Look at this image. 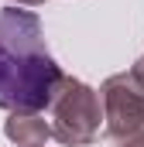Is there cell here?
I'll return each instance as SVG.
<instances>
[{"mask_svg":"<svg viewBox=\"0 0 144 147\" xmlns=\"http://www.w3.org/2000/svg\"><path fill=\"white\" fill-rule=\"evenodd\" d=\"M69 75L52 58L45 28L35 10H0V110H52Z\"/></svg>","mask_w":144,"mask_h":147,"instance_id":"1","label":"cell"},{"mask_svg":"<svg viewBox=\"0 0 144 147\" xmlns=\"http://www.w3.org/2000/svg\"><path fill=\"white\" fill-rule=\"evenodd\" d=\"M107 127L103 116V96L86 86L82 79H65L55 106H52V130L55 140L65 147H86L100 137V130Z\"/></svg>","mask_w":144,"mask_h":147,"instance_id":"2","label":"cell"},{"mask_svg":"<svg viewBox=\"0 0 144 147\" xmlns=\"http://www.w3.org/2000/svg\"><path fill=\"white\" fill-rule=\"evenodd\" d=\"M103 116H107V137L127 140L144 134V89L130 72H117L100 86Z\"/></svg>","mask_w":144,"mask_h":147,"instance_id":"3","label":"cell"},{"mask_svg":"<svg viewBox=\"0 0 144 147\" xmlns=\"http://www.w3.org/2000/svg\"><path fill=\"white\" fill-rule=\"evenodd\" d=\"M3 134H7L10 144H17V147H45L48 137H55L52 123L41 113H10L3 120Z\"/></svg>","mask_w":144,"mask_h":147,"instance_id":"4","label":"cell"},{"mask_svg":"<svg viewBox=\"0 0 144 147\" xmlns=\"http://www.w3.org/2000/svg\"><path fill=\"white\" fill-rule=\"evenodd\" d=\"M130 75L137 79V86H141V89H144V55H141V58H137V62H134V69H130Z\"/></svg>","mask_w":144,"mask_h":147,"instance_id":"5","label":"cell"},{"mask_svg":"<svg viewBox=\"0 0 144 147\" xmlns=\"http://www.w3.org/2000/svg\"><path fill=\"white\" fill-rule=\"evenodd\" d=\"M120 147H144V134H141V137H127V140H120Z\"/></svg>","mask_w":144,"mask_h":147,"instance_id":"6","label":"cell"},{"mask_svg":"<svg viewBox=\"0 0 144 147\" xmlns=\"http://www.w3.org/2000/svg\"><path fill=\"white\" fill-rule=\"evenodd\" d=\"M7 3H14V7H41L45 0H7Z\"/></svg>","mask_w":144,"mask_h":147,"instance_id":"7","label":"cell"}]
</instances>
